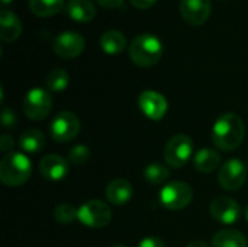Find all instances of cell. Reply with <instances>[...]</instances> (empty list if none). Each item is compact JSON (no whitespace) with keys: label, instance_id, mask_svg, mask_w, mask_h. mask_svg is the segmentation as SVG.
<instances>
[{"label":"cell","instance_id":"cell-1","mask_svg":"<svg viewBox=\"0 0 248 247\" xmlns=\"http://www.w3.org/2000/svg\"><path fill=\"white\" fill-rule=\"evenodd\" d=\"M246 125L237 114L221 115L212 130L214 144L224 151L235 150L244 140Z\"/></svg>","mask_w":248,"mask_h":247},{"label":"cell","instance_id":"cell-2","mask_svg":"<svg viewBox=\"0 0 248 247\" xmlns=\"http://www.w3.org/2000/svg\"><path fill=\"white\" fill-rule=\"evenodd\" d=\"M163 44L161 41L150 33H142L129 45V55L131 60L140 67H151L155 66L160 58L163 57Z\"/></svg>","mask_w":248,"mask_h":247},{"label":"cell","instance_id":"cell-3","mask_svg":"<svg viewBox=\"0 0 248 247\" xmlns=\"http://www.w3.org/2000/svg\"><path fill=\"white\" fill-rule=\"evenodd\" d=\"M32 173L31 160L17 151L9 153L0 163V181L6 186L23 185Z\"/></svg>","mask_w":248,"mask_h":247},{"label":"cell","instance_id":"cell-4","mask_svg":"<svg viewBox=\"0 0 248 247\" xmlns=\"http://www.w3.org/2000/svg\"><path fill=\"white\" fill-rule=\"evenodd\" d=\"M193 198V191L186 182H171L160 191V204L169 211H180L186 208Z\"/></svg>","mask_w":248,"mask_h":247},{"label":"cell","instance_id":"cell-5","mask_svg":"<svg viewBox=\"0 0 248 247\" xmlns=\"http://www.w3.org/2000/svg\"><path fill=\"white\" fill-rule=\"evenodd\" d=\"M112 220V211L108 204L99 199H90L78 208V221L90 229H103Z\"/></svg>","mask_w":248,"mask_h":247},{"label":"cell","instance_id":"cell-6","mask_svg":"<svg viewBox=\"0 0 248 247\" xmlns=\"http://www.w3.org/2000/svg\"><path fill=\"white\" fill-rule=\"evenodd\" d=\"M52 108L51 95L41 87L31 89L23 98V114L32 121H42Z\"/></svg>","mask_w":248,"mask_h":247},{"label":"cell","instance_id":"cell-7","mask_svg":"<svg viewBox=\"0 0 248 247\" xmlns=\"http://www.w3.org/2000/svg\"><path fill=\"white\" fill-rule=\"evenodd\" d=\"M193 153V141L186 134H177L171 137L164 147V160L171 167L185 166Z\"/></svg>","mask_w":248,"mask_h":247},{"label":"cell","instance_id":"cell-8","mask_svg":"<svg viewBox=\"0 0 248 247\" xmlns=\"http://www.w3.org/2000/svg\"><path fill=\"white\" fill-rule=\"evenodd\" d=\"M80 132V119L73 112L64 111L55 115L49 125V134L52 140L58 143H67L74 140Z\"/></svg>","mask_w":248,"mask_h":247},{"label":"cell","instance_id":"cell-9","mask_svg":"<svg viewBox=\"0 0 248 247\" xmlns=\"http://www.w3.org/2000/svg\"><path fill=\"white\" fill-rule=\"evenodd\" d=\"M247 169L246 165L238 159H231L221 166L218 173L219 185L227 191H237L246 183Z\"/></svg>","mask_w":248,"mask_h":247},{"label":"cell","instance_id":"cell-10","mask_svg":"<svg viewBox=\"0 0 248 247\" xmlns=\"http://www.w3.org/2000/svg\"><path fill=\"white\" fill-rule=\"evenodd\" d=\"M84 38L74 31H64L54 39V52L61 58H76L84 49Z\"/></svg>","mask_w":248,"mask_h":247},{"label":"cell","instance_id":"cell-11","mask_svg":"<svg viewBox=\"0 0 248 247\" xmlns=\"http://www.w3.org/2000/svg\"><path fill=\"white\" fill-rule=\"evenodd\" d=\"M209 213L214 220L221 224L231 226L235 224L241 218V207L231 198L221 197L211 202Z\"/></svg>","mask_w":248,"mask_h":247},{"label":"cell","instance_id":"cell-12","mask_svg":"<svg viewBox=\"0 0 248 247\" xmlns=\"http://www.w3.org/2000/svg\"><path fill=\"white\" fill-rule=\"evenodd\" d=\"M138 106L148 119L160 121L164 118L169 103L161 93L154 90H145L138 98Z\"/></svg>","mask_w":248,"mask_h":247},{"label":"cell","instance_id":"cell-13","mask_svg":"<svg viewBox=\"0 0 248 247\" xmlns=\"http://www.w3.org/2000/svg\"><path fill=\"white\" fill-rule=\"evenodd\" d=\"M180 13L187 23L203 25L211 16V0H182Z\"/></svg>","mask_w":248,"mask_h":247},{"label":"cell","instance_id":"cell-14","mask_svg":"<svg viewBox=\"0 0 248 247\" xmlns=\"http://www.w3.org/2000/svg\"><path fill=\"white\" fill-rule=\"evenodd\" d=\"M70 169L68 160L58 154H46L39 162V172L48 181H61L67 176Z\"/></svg>","mask_w":248,"mask_h":247},{"label":"cell","instance_id":"cell-15","mask_svg":"<svg viewBox=\"0 0 248 247\" xmlns=\"http://www.w3.org/2000/svg\"><path fill=\"white\" fill-rule=\"evenodd\" d=\"M0 38L3 42H13L22 33V23L19 17L7 7H3L0 13Z\"/></svg>","mask_w":248,"mask_h":247},{"label":"cell","instance_id":"cell-16","mask_svg":"<svg viewBox=\"0 0 248 247\" xmlns=\"http://www.w3.org/2000/svg\"><path fill=\"white\" fill-rule=\"evenodd\" d=\"M106 199L113 205H124L132 197V186L125 179H115L106 186Z\"/></svg>","mask_w":248,"mask_h":247},{"label":"cell","instance_id":"cell-17","mask_svg":"<svg viewBox=\"0 0 248 247\" xmlns=\"http://www.w3.org/2000/svg\"><path fill=\"white\" fill-rule=\"evenodd\" d=\"M65 10L73 20L80 23L90 22L96 16V7L92 0H70Z\"/></svg>","mask_w":248,"mask_h":247},{"label":"cell","instance_id":"cell-18","mask_svg":"<svg viewBox=\"0 0 248 247\" xmlns=\"http://www.w3.org/2000/svg\"><path fill=\"white\" fill-rule=\"evenodd\" d=\"M221 163V154L212 148H202L195 154L193 165L195 169L201 173H211L214 172Z\"/></svg>","mask_w":248,"mask_h":247},{"label":"cell","instance_id":"cell-19","mask_svg":"<svg viewBox=\"0 0 248 247\" xmlns=\"http://www.w3.org/2000/svg\"><path fill=\"white\" fill-rule=\"evenodd\" d=\"M100 47L102 49L109 55H118L121 54L126 47V39L124 33H121L116 29H109L100 36Z\"/></svg>","mask_w":248,"mask_h":247},{"label":"cell","instance_id":"cell-20","mask_svg":"<svg viewBox=\"0 0 248 247\" xmlns=\"http://www.w3.org/2000/svg\"><path fill=\"white\" fill-rule=\"evenodd\" d=\"M45 146V137L44 134L36 130V128H29L26 130L20 138H19V147L29 154H35L39 153Z\"/></svg>","mask_w":248,"mask_h":247},{"label":"cell","instance_id":"cell-21","mask_svg":"<svg viewBox=\"0 0 248 247\" xmlns=\"http://www.w3.org/2000/svg\"><path fill=\"white\" fill-rule=\"evenodd\" d=\"M214 247H248L247 239L237 230H221L212 239Z\"/></svg>","mask_w":248,"mask_h":247},{"label":"cell","instance_id":"cell-22","mask_svg":"<svg viewBox=\"0 0 248 247\" xmlns=\"http://www.w3.org/2000/svg\"><path fill=\"white\" fill-rule=\"evenodd\" d=\"M64 7V0H29V9L39 17H46L58 13Z\"/></svg>","mask_w":248,"mask_h":247},{"label":"cell","instance_id":"cell-23","mask_svg":"<svg viewBox=\"0 0 248 247\" xmlns=\"http://www.w3.org/2000/svg\"><path fill=\"white\" fill-rule=\"evenodd\" d=\"M70 82V76L65 70L62 68H54L52 71L48 73L45 79V86L51 92H62Z\"/></svg>","mask_w":248,"mask_h":247},{"label":"cell","instance_id":"cell-24","mask_svg":"<svg viewBox=\"0 0 248 247\" xmlns=\"http://www.w3.org/2000/svg\"><path fill=\"white\" fill-rule=\"evenodd\" d=\"M144 178L151 185H160L170 178V170L161 163H151L145 167Z\"/></svg>","mask_w":248,"mask_h":247},{"label":"cell","instance_id":"cell-25","mask_svg":"<svg viewBox=\"0 0 248 247\" xmlns=\"http://www.w3.org/2000/svg\"><path fill=\"white\" fill-rule=\"evenodd\" d=\"M54 220L60 224H71L78 220V210L71 204H61L54 208Z\"/></svg>","mask_w":248,"mask_h":247},{"label":"cell","instance_id":"cell-26","mask_svg":"<svg viewBox=\"0 0 248 247\" xmlns=\"http://www.w3.org/2000/svg\"><path fill=\"white\" fill-rule=\"evenodd\" d=\"M90 159V150L86 146H74L70 153H68V163L74 165V166H83L87 163V160Z\"/></svg>","mask_w":248,"mask_h":247},{"label":"cell","instance_id":"cell-27","mask_svg":"<svg viewBox=\"0 0 248 247\" xmlns=\"http://www.w3.org/2000/svg\"><path fill=\"white\" fill-rule=\"evenodd\" d=\"M138 247H166V245L158 237H145L140 242Z\"/></svg>","mask_w":248,"mask_h":247},{"label":"cell","instance_id":"cell-28","mask_svg":"<svg viewBox=\"0 0 248 247\" xmlns=\"http://www.w3.org/2000/svg\"><path fill=\"white\" fill-rule=\"evenodd\" d=\"M1 124H3L4 127H12V125H15V124H16V116H15V114H13L12 111H9V109H4L3 114H1Z\"/></svg>","mask_w":248,"mask_h":247},{"label":"cell","instance_id":"cell-29","mask_svg":"<svg viewBox=\"0 0 248 247\" xmlns=\"http://www.w3.org/2000/svg\"><path fill=\"white\" fill-rule=\"evenodd\" d=\"M0 147H1V151H3V153L9 154V153H10V150H12V147H13V138H12L10 135H7V134L1 135Z\"/></svg>","mask_w":248,"mask_h":247},{"label":"cell","instance_id":"cell-30","mask_svg":"<svg viewBox=\"0 0 248 247\" xmlns=\"http://www.w3.org/2000/svg\"><path fill=\"white\" fill-rule=\"evenodd\" d=\"M102 7H106V9H116L119 6H122L124 0H96Z\"/></svg>","mask_w":248,"mask_h":247},{"label":"cell","instance_id":"cell-31","mask_svg":"<svg viewBox=\"0 0 248 247\" xmlns=\"http://www.w3.org/2000/svg\"><path fill=\"white\" fill-rule=\"evenodd\" d=\"M137 9H148L155 4L157 0H129Z\"/></svg>","mask_w":248,"mask_h":247},{"label":"cell","instance_id":"cell-32","mask_svg":"<svg viewBox=\"0 0 248 247\" xmlns=\"http://www.w3.org/2000/svg\"><path fill=\"white\" fill-rule=\"evenodd\" d=\"M187 247H209V246H208V243H205V242H202V240H195V242L189 243Z\"/></svg>","mask_w":248,"mask_h":247},{"label":"cell","instance_id":"cell-33","mask_svg":"<svg viewBox=\"0 0 248 247\" xmlns=\"http://www.w3.org/2000/svg\"><path fill=\"white\" fill-rule=\"evenodd\" d=\"M244 215H246V220L248 221V205L246 207V210H244Z\"/></svg>","mask_w":248,"mask_h":247},{"label":"cell","instance_id":"cell-34","mask_svg":"<svg viewBox=\"0 0 248 247\" xmlns=\"http://www.w3.org/2000/svg\"><path fill=\"white\" fill-rule=\"evenodd\" d=\"M1 1H3V4H4V6H7L12 0H1Z\"/></svg>","mask_w":248,"mask_h":247},{"label":"cell","instance_id":"cell-35","mask_svg":"<svg viewBox=\"0 0 248 247\" xmlns=\"http://www.w3.org/2000/svg\"><path fill=\"white\" fill-rule=\"evenodd\" d=\"M112 247H125L124 245H115V246H112Z\"/></svg>","mask_w":248,"mask_h":247}]
</instances>
